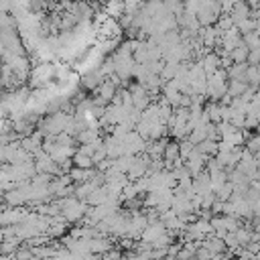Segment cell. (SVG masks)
Instances as JSON below:
<instances>
[{"label":"cell","instance_id":"cell-1","mask_svg":"<svg viewBox=\"0 0 260 260\" xmlns=\"http://www.w3.org/2000/svg\"><path fill=\"white\" fill-rule=\"evenodd\" d=\"M211 254H221L223 250H225V244L219 240V238H211V240H207L205 244H203Z\"/></svg>","mask_w":260,"mask_h":260}]
</instances>
